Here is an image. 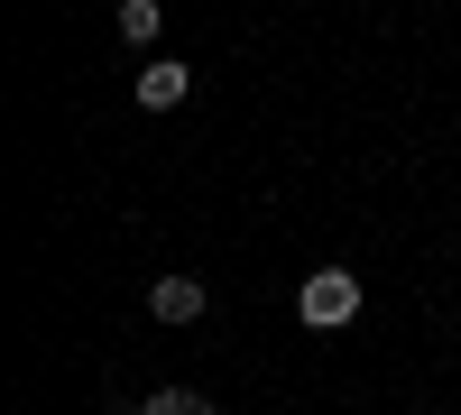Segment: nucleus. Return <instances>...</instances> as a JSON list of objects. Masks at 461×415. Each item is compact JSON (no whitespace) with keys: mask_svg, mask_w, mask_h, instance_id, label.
<instances>
[{"mask_svg":"<svg viewBox=\"0 0 461 415\" xmlns=\"http://www.w3.org/2000/svg\"><path fill=\"white\" fill-rule=\"evenodd\" d=\"M295 314L314 323V332H341V323L360 314V286H351V268H314V277L295 286Z\"/></svg>","mask_w":461,"mask_h":415,"instance_id":"nucleus-1","label":"nucleus"},{"mask_svg":"<svg viewBox=\"0 0 461 415\" xmlns=\"http://www.w3.org/2000/svg\"><path fill=\"white\" fill-rule=\"evenodd\" d=\"M121 415H221V406H212L203 388H148V397H139V406H121Z\"/></svg>","mask_w":461,"mask_h":415,"instance_id":"nucleus-5","label":"nucleus"},{"mask_svg":"<svg viewBox=\"0 0 461 415\" xmlns=\"http://www.w3.org/2000/svg\"><path fill=\"white\" fill-rule=\"evenodd\" d=\"M203 305H212L203 277H158V286H148V314H158V323H203Z\"/></svg>","mask_w":461,"mask_h":415,"instance_id":"nucleus-2","label":"nucleus"},{"mask_svg":"<svg viewBox=\"0 0 461 415\" xmlns=\"http://www.w3.org/2000/svg\"><path fill=\"white\" fill-rule=\"evenodd\" d=\"M111 28H121V47H158L167 0H121V10H111Z\"/></svg>","mask_w":461,"mask_h":415,"instance_id":"nucleus-3","label":"nucleus"},{"mask_svg":"<svg viewBox=\"0 0 461 415\" xmlns=\"http://www.w3.org/2000/svg\"><path fill=\"white\" fill-rule=\"evenodd\" d=\"M185 84H194L185 65H139V111H176V102H185Z\"/></svg>","mask_w":461,"mask_h":415,"instance_id":"nucleus-4","label":"nucleus"}]
</instances>
